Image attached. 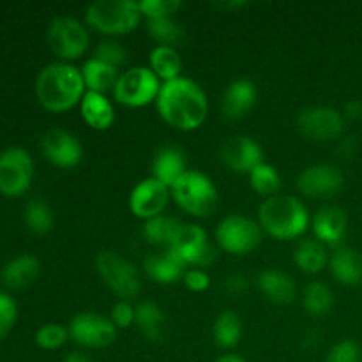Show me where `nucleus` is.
I'll return each instance as SVG.
<instances>
[{
  "instance_id": "nucleus-1",
  "label": "nucleus",
  "mask_w": 362,
  "mask_h": 362,
  "mask_svg": "<svg viewBox=\"0 0 362 362\" xmlns=\"http://www.w3.org/2000/svg\"><path fill=\"white\" fill-rule=\"evenodd\" d=\"M159 117L177 131L198 129L209 115V99L200 83L186 76L163 83L156 101Z\"/></svg>"
},
{
  "instance_id": "nucleus-2",
  "label": "nucleus",
  "mask_w": 362,
  "mask_h": 362,
  "mask_svg": "<svg viewBox=\"0 0 362 362\" xmlns=\"http://www.w3.org/2000/svg\"><path fill=\"white\" fill-rule=\"evenodd\" d=\"M34 88L39 105L52 113L69 112L80 105L87 92L81 69L69 62H53L42 67Z\"/></svg>"
},
{
  "instance_id": "nucleus-3",
  "label": "nucleus",
  "mask_w": 362,
  "mask_h": 362,
  "mask_svg": "<svg viewBox=\"0 0 362 362\" xmlns=\"http://www.w3.org/2000/svg\"><path fill=\"white\" fill-rule=\"evenodd\" d=\"M258 225L272 239L296 240L310 228V212L299 198L279 193L262 202Z\"/></svg>"
},
{
  "instance_id": "nucleus-4",
  "label": "nucleus",
  "mask_w": 362,
  "mask_h": 362,
  "mask_svg": "<svg viewBox=\"0 0 362 362\" xmlns=\"http://www.w3.org/2000/svg\"><path fill=\"white\" fill-rule=\"evenodd\" d=\"M141 18L140 6L133 0H98L85 11V23L98 34L110 37L134 32Z\"/></svg>"
},
{
  "instance_id": "nucleus-5",
  "label": "nucleus",
  "mask_w": 362,
  "mask_h": 362,
  "mask_svg": "<svg viewBox=\"0 0 362 362\" xmlns=\"http://www.w3.org/2000/svg\"><path fill=\"white\" fill-rule=\"evenodd\" d=\"M172 198L187 214L211 218L219 205V193L214 180L198 170H187L172 187Z\"/></svg>"
},
{
  "instance_id": "nucleus-6",
  "label": "nucleus",
  "mask_w": 362,
  "mask_h": 362,
  "mask_svg": "<svg viewBox=\"0 0 362 362\" xmlns=\"http://www.w3.org/2000/svg\"><path fill=\"white\" fill-rule=\"evenodd\" d=\"M94 265L99 278L122 300H129L140 293L141 281L136 265L127 258L120 257L117 251H99L95 255Z\"/></svg>"
},
{
  "instance_id": "nucleus-7",
  "label": "nucleus",
  "mask_w": 362,
  "mask_h": 362,
  "mask_svg": "<svg viewBox=\"0 0 362 362\" xmlns=\"http://www.w3.org/2000/svg\"><path fill=\"white\" fill-rule=\"evenodd\" d=\"M163 83L151 67H129L120 73L113 88V99L127 108H144L158 101Z\"/></svg>"
},
{
  "instance_id": "nucleus-8",
  "label": "nucleus",
  "mask_w": 362,
  "mask_h": 362,
  "mask_svg": "<svg viewBox=\"0 0 362 362\" xmlns=\"http://www.w3.org/2000/svg\"><path fill=\"white\" fill-rule=\"evenodd\" d=\"M264 237V230L258 221L244 214H230L216 228V243L230 255L251 253L257 250Z\"/></svg>"
},
{
  "instance_id": "nucleus-9",
  "label": "nucleus",
  "mask_w": 362,
  "mask_h": 362,
  "mask_svg": "<svg viewBox=\"0 0 362 362\" xmlns=\"http://www.w3.org/2000/svg\"><path fill=\"white\" fill-rule=\"evenodd\" d=\"M49 49L59 57L62 62L76 60L87 52L88 30L80 20L73 16H57L49 21L46 32Z\"/></svg>"
},
{
  "instance_id": "nucleus-10",
  "label": "nucleus",
  "mask_w": 362,
  "mask_h": 362,
  "mask_svg": "<svg viewBox=\"0 0 362 362\" xmlns=\"http://www.w3.org/2000/svg\"><path fill=\"white\" fill-rule=\"evenodd\" d=\"M34 179L32 156L21 147H9L0 152V193L4 197H21L30 189Z\"/></svg>"
},
{
  "instance_id": "nucleus-11",
  "label": "nucleus",
  "mask_w": 362,
  "mask_h": 362,
  "mask_svg": "<svg viewBox=\"0 0 362 362\" xmlns=\"http://www.w3.org/2000/svg\"><path fill=\"white\" fill-rule=\"evenodd\" d=\"M297 129L311 141H334L345 129V117L332 106H308L297 115Z\"/></svg>"
},
{
  "instance_id": "nucleus-12",
  "label": "nucleus",
  "mask_w": 362,
  "mask_h": 362,
  "mask_svg": "<svg viewBox=\"0 0 362 362\" xmlns=\"http://www.w3.org/2000/svg\"><path fill=\"white\" fill-rule=\"evenodd\" d=\"M168 251L187 269H204L216 260V247L209 240L207 232L198 225H184Z\"/></svg>"
},
{
  "instance_id": "nucleus-13",
  "label": "nucleus",
  "mask_w": 362,
  "mask_h": 362,
  "mask_svg": "<svg viewBox=\"0 0 362 362\" xmlns=\"http://www.w3.org/2000/svg\"><path fill=\"white\" fill-rule=\"evenodd\" d=\"M69 336L85 349H106L115 341L117 327L103 315L83 311L71 320Z\"/></svg>"
},
{
  "instance_id": "nucleus-14",
  "label": "nucleus",
  "mask_w": 362,
  "mask_h": 362,
  "mask_svg": "<svg viewBox=\"0 0 362 362\" xmlns=\"http://www.w3.org/2000/svg\"><path fill=\"white\" fill-rule=\"evenodd\" d=\"M345 186L341 170L331 163H318L308 166L297 179V189L300 194L313 200H324L338 194Z\"/></svg>"
},
{
  "instance_id": "nucleus-15",
  "label": "nucleus",
  "mask_w": 362,
  "mask_h": 362,
  "mask_svg": "<svg viewBox=\"0 0 362 362\" xmlns=\"http://www.w3.org/2000/svg\"><path fill=\"white\" fill-rule=\"evenodd\" d=\"M42 156L57 168H74L83 159V147L73 133L60 127L48 129L39 141Z\"/></svg>"
},
{
  "instance_id": "nucleus-16",
  "label": "nucleus",
  "mask_w": 362,
  "mask_h": 362,
  "mask_svg": "<svg viewBox=\"0 0 362 362\" xmlns=\"http://www.w3.org/2000/svg\"><path fill=\"white\" fill-rule=\"evenodd\" d=\"M172 198L170 187L159 182L154 177H147L133 187L129 194V209L133 216L148 221L158 216H163L168 202Z\"/></svg>"
},
{
  "instance_id": "nucleus-17",
  "label": "nucleus",
  "mask_w": 362,
  "mask_h": 362,
  "mask_svg": "<svg viewBox=\"0 0 362 362\" xmlns=\"http://www.w3.org/2000/svg\"><path fill=\"white\" fill-rule=\"evenodd\" d=\"M223 165L240 175H250L258 165L264 163V148L255 138L237 134L228 138L219 148Z\"/></svg>"
},
{
  "instance_id": "nucleus-18",
  "label": "nucleus",
  "mask_w": 362,
  "mask_h": 362,
  "mask_svg": "<svg viewBox=\"0 0 362 362\" xmlns=\"http://www.w3.org/2000/svg\"><path fill=\"white\" fill-rule=\"evenodd\" d=\"M257 85L250 78H235L228 83L221 95V113L228 120L246 117L257 105Z\"/></svg>"
},
{
  "instance_id": "nucleus-19",
  "label": "nucleus",
  "mask_w": 362,
  "mask_h": 362,
  "mask_svg": "<svg viewBox=\"0 0 362 362\" xmlns=\"http://www.w3.org/2000/svg\"><path fill=\"white\" fill-rule=\"evenodd\" d=\"M346 228H349V216L341 207H334V205L320 209L311 219L315 239L320 240L324 246L325 244L338 246L345 239Z\"/></svg>"
},
{
  "instance_id": "nucleus-20",
  "label": "nucleus",
  "mask_w": 362,
  "mask_h": 362,
  "mask_svg": "<svg viewBox=\"0 0 362 362\" xmlns=\"http://www.w3.org/2000/svg\"><path fill=\"white\" fill-rule=\"evenodd\" d=\"M151 172V177L158 179L165 186L172 187L187 172L186 154L182 148L175 147V145H165L154 154Z\"/></svg>"
},
{
  "instance_id": "nucleus-21",
  "label": "nucleus",
  "mask_w": 362,
  "mask_h": 362,
  "mask_svg": "<svg viewBox=\"0 0 362 362\" xmlns=\"http://www.w3.org/2000/svg\"><path fill=\"white\" fill-rule=\"evenodd\" d=\"M41 274V262L30 253H23L7 262L0 271V279L7 288L20 290L32 285Z\"/></svg>"
},
{
  "instance_id": "nucleus-22",
  "label": "nucleus",
  "mask_w": 362,
  "mask_h": 362,
  "mask_svg": "<svg viewBox=\"0 0 362 362\" xmlns=\"http://www.w3.org/2000/svg\"><path fill=\"white\" fill-rule=\"evenodd\" d=\"M332 278L345 286H357L362 283V255L349 246L336 247L329 258Z\"/></svg>"
},
{
  "instance_id": "nucleus-23",
  "label": "nucleus",
  "mask_w": 362,
  "mask_h": 362,
  "mask_svg": "<svg viewBox=\"0 0 362 362\" xmlns=\"http://www.w3.org/2000/svg\"><path fill=\"white\" fill-rule=\"evenodd\" d=\"M80 113L85 124L95 131L110 129L115 122L113 103L105 94H98V92H85L80 103Z\"/></svg>"
},
{
  "instance_id": "nucleus-24",
  "label": "nucleus",
  "mask_w": 362,
  "mask_h": 362,
  "mask_svg": "<svg viewBox=\"0 0 362 362\" xmlns=\"http://www.w3.org/2000/svg\"><path fill=\"white\" fill-rule=\"evenodd\" d=\"M258 290L267 297L271 303L290 304L297 296V285L286 272L278 269H265L257 278Z\"/></svg>"
},
{
  "instance_id": "nucleus-25",
  "label": "nucleus",
  "mask_w": 362,
  "mask_h": 362,
  "mask_svg": "<svg viewBox=\"0 0 362 362\" xmlns=\"http://www.w3.org/2000/svg\"><path fill=\"white\" fill-rule=\"evenodd\" d=\"M144 271L152 281L159 285H173L177 281H182L187 267L168 250L165 253L152 255L144 262Z\"/></svg>"
},
{
  "instance_id": "nucleus-26",
  "label": "nucleus",
  "mask_w": 362,
  "mask_h": 362,
  "mask_svg": "<svg viewBox=\"0 0 362 362\" xmlns=\"http://www.w3.org/2000/svg\"><path fill=\"white\" fill-rule=\"evenodd\" d=\"M136 317H134V325L141 331V334L148 339V341H161L165 338V324L166 317L161 306L152 300H140L134 306Z\"/></svg>"
},
{
  "instance_id": "nucleus-27",
  "label": "nucleus",
  "mask_w": 362,
  "mask_h": 362,
  "mask_svg": "<svg viewBox=\"0 0 362 362\" xmlns=\"http://www.w3.org/2000/svg\"><path fill=\"white\" fill-rule=\"evenodd\" d=\"M81 76H83L85 87L88 92H98V94L106 95L108 90L113 92L120 73L117 67L99 62L95 59H88L85 60L83 67H81Z\"/></svg>"
},
{
  "instance_id": "nucleus-28",
  "label": "nucleus",
  "mask_w": 362,
  "mask_h": 362,
  "mask_svg": "<svg viewBox=\"0 0 362 362\" xmlns=\"http://www.w3.org/2000/svg\"><path fill=\"white\" fill-rule=\"evenodd\" d=\"M148 67L152 73L166 83V81L177 80L182 76V57L173 46H156L148 55Z\"/></svg>"
},
{
  "instance_id": "nucleus-29",
  "label": "nucleus",
  "mask_w": 362,
  "mask_h": 362,
  "mask_svg": "<svg viewBox=\"0 0 362 362\" xmlns=\"http://www.w3.org/2000/svg\"><path fill=\"white\" fill-rule=\"evenodd\" d=\"M293 262L306 274H318L327 265V250L317 239H303L293 251Z\"/></svg>"
},
{
  "instance_id": "nucleus-30",
  "label": "nucleus",
  "mask_w": 362,
  "mask_h": 362,
  "mask_svg": "<svg viewBox=\"0 0 362 362\" xmlns=\"http://www.w3.org/2000/svg\"><path fill=\"white\" fill-rule=\"evenodd\" d=\"M212 334H214V341L219 349H235L243 338V322H240L239 315L228 310L221 311L212 325Z\"/></svg>"
},
{
  "instance_id": "nucleus-31",
  "label": "nucleus",
  "mask_w": 362,
  "mask_h": 362,
  "mask_svg": "<svg viewBox=\"0 0 362 362\" xmlns=\"http://www.w3.org/2000/svg\"><path fill=\"white\" fill-rule=\"evenodd\" d=\"M182 226L184 223H180L177 218L163 214L144 223V237L154 246H163L168 250Z\"/></svg>"
},
{
  "instance_id": "nucleus-32",
  "label": "nucleus",
  "mask_w": 362,
  "mask_h": 362,
  "mask_svg": "<svg viewBox=\"0 0 362 362\" xmlns=\"http://www.w3.org/2000/svg\"><path fill=\"white\" fill-rule=\"evenodd\" d=\"M23 221L32 233L46 235L53 230L55 216H53L52 207L42 198H32L23 209Z\"/></svg>"
},
{
  "instance_id": "nucleus-33",
  "label": "nucleus",
  "mask_w": 362,
  "mask_h": 362,
  "mask_svg": "<svg viewBox=\"0 0 362 362\" xmlns=\"http://www.w3.org/2000/svg\"><path fill=\"white\" fill-rule=\"evenodd\" d=\"M303 306L311 317H325L334 306V296L322 281H311L303 292Z\"/></svg>"
},
{
  "instance_id": "nucleus-34",
  "label": "nucleus",
  "mask_w": 362,
  "mask_h": 362,
  "mask_svg": "<svg viewBox=\"0 0 362 362\" xmlns=\"http://www.w3.org/2000/svg\"><path fill=\"white\" fill-rule=\"evenodd\" d=\"M247 177H250L251 189L257 191L260 197L271 198L279 194V191H281V175H279V172L276 170V166L269 165V163L264 161L262 165H258Z\"/></svg>"
},
{
  "instance_id": "nucleus-35",
  "label": "nucleus",
  "mask_w": 362,
  "mask_h": 362,
  "mask_svg": "<svg viewBox=\"0 0 362 362\" xmlns=\"http://www.w3.org/2000/svg\"><path fill=\"white\" fill-rule=\"evenodd\" d=\"M147 32L158 46H173L179 45L186 37V30L179 21L173 18H159V20H147Z\"/></svg>"
},
{
  "instance_id": "nucleus-36",
  "label": "nucleus",
  "mask_w": 362,
  "mask_h": 362,
  "mask_svg": "<svg viewBox=\"0 0 362 362\" xmlns=\"http://www.w3.org/2000/svg\"><path fill=\"white\" fill-rule=\"evenodd\" d=\"M35 345L42 350H57L69 339V329L62 324H45L35 331Z\"/></svg>"
},
{
  "instance_id": "nucleus-37",
  "label": "nucleus",
  "mask_w": 362,
  "mask_h": 362,
  "mask_svg": "<svg viewBox=\"0 0 362 362\" xmlns=\"http://www.w3.org/2000/svg\"><path fill=\"white\" fill-rule=\"evenodd\" d=\"M92 59L99 60V62H105L108 66L113 67H122L124 64L127 62V52L120 42L112 41V39H106V41H101L94 48V55Z\"/></svg>"
},
{
  "instance_id": "nucleus-38",
  "label": "nucleus",
  "mask_w": 362,
  "mask_h": 362,
  "mask_svg": "<svg viewBox=\"0 0 362 362\" xmlns=\"http://www.w3.org/2000/svg\"><path fill=\"white\" fill-rule=\"evenodd\" d=\"M140 6L141 16L147 20H159V18H172L177 11L182 7L179 0H141Z\"/></svg>"
},
{
  "instance_id": "nucleus-39",
  "label": "nucleus",
  "mask_w": 362,
  "mask_h": 362,
  "mask_svg": "<svg viewBox=\"0 0 362 362\" xmlns=\"http://www.w3.org/2000/svg\"><path fill=\"white\" fill-rule=\"evenodd\" d=\"M324 362H362V350L354 339H343L329 350Z\"/></svg>"
},
{
  "instance_id": "nucleus-40",
  "label": "nucleus",
  "mask_w": 362,
  "mask_h": 362,
  "mask_svg": "<svg viewBox=\"0 0 362 362\" xmlns=\"http://www.w3.org/2000/svg\"><path fill=\"white\" fill-rule=\"evenodd\" d=\"M18 318V304L9 293L0 292V341L14 327Z\"/></svg>"
},
{
  "instance_id": "nucleus-41",
  "label": "nucleus",
  "mask_w": 362,
  "mask_h": 362,
  "mask_svg": "<svg viewBox=\"0 0 362 362\" xmlns=\"http://www.w3.org/2000/svg\"><path fill=\"white\" fill-rule=\"evenodd\" d=\"M134 317H136V311L134 306L129 300H122L113 304L112 313H110V320L113 322L117 329H127L134 324Z\"/></svg>"
},
{
  "instance_id": "nucleus-42",
  "label": "nucleus",
  "mask_w": 362,
  "mask_h": 362,
  "mask_svg": "<svg viewBox=\"0 0 362 362\" xmlns=\"http://www.w3.org/2000/svg\"><path fill=\"white\" fill-rule=\"evenodd\" d=\"M184 286L191 292H205V290L211 286V276L204 271V269H197V267H191L187 269L186 274L182 278Z\"/></svg>"
},
{
  "instance_id": "nucleus-43",
  "label": "nucleus",
  "mask_w": 362,
  "mask_h": 362,
  "mask_svg": "<svg viewBox=\"0 0 362 362\" xmlns=\"http://www.w3.org/2000/svg\"><path fill=\"white\" fill-rule=\"evenodd\" d=\"M223 290L230 296H243L244 292L247 290V279L246 276L243 274H228L225 279H223Z\"/></svg>"
},
{
  "instance_id": "nucleus-44",
  "label": "nucleus",
  "mask_w": 362,
  "mask_h": 362,
  "mask_svg": "<svg viewBox=\"0 0 362 362\" xmlns=\"http://www.w3.org/2000/svg\"><path fill=\"white\" fill-rule=\"evenodd\" d=\"M343 117L349 120H357L362 117V103L359 99H352L350 103H346L345 110H343Z\"/></svg>"
},
{
  "instance_id": "nucleus-45",
  "label": "nucleus",
  "mask_w": 362,
  "mask_h": 362,
  "mask_svg": "<svg viewBox=\"0 0 362 362\" xmlns=\"http://www.w3.org/2000/svg\"><path fill=\"white\" fill-rule=\"evenodd\" d=\"M62 362H92V359L81 352H73V354H69V356L64 357Z\"/></svg>"
},
{
  "instance_id": "nucleus-46",
  "label": "nucleus",
  "mask_w": 362,
  "mask_h": 362,
  "mask_svg": "<svg viewBox=\"0 0 362 362\" xmlns=\"http://www.w3.org/2000/svg\"><path fill=\"white\" fill-rule=\"evenodd\" d=\"M216 362H247V361L244 359V357L237 356V354H225V356L219 357Z\"/></svg>"
}]
</instances>
